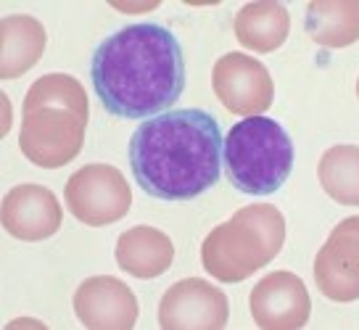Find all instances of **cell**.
I'll use <instances>...</instances> for the list:
<instances>
[{
	"instance_id": "obj_1",
	"label": "cell",
	"mask_w": 359,
	"mask_h": 330,
	"mask_svg": "<svg viewBox=\"0 0 359 330\" xmlns=\"http://www.w3.org/2000/svg\"><path fill=\"white\" fill-rule=\"evenodd\" d=\"M90 80L111 116L154 119L185 90L182 46L161 24H127L95 48Z\"/></svg>"
},
{
	"instance_id": "obj_2",
	"label": "cell",
	"mask_w": 359,
	"mask_h": 330,
	"mask_svg": "<svg viewBox=\"0 0 359 330\" xmlns=\"http://www.w3.org/2000/svg\"><path fill=\"white\" fill-rule=\"evenodd\" d=\"M222 130L203 109H177L146 119L130 140L137 188L158 201H191L219 182Z\"/></svg>"
},
{
	"instance_id": "obj_3",
	"label": "cell",
	"mask_w": 359,
	"mask_h": 330,
	"mask_svg": "<svg viewBox=\"0 0 359 330\" xmlns=\"http://www.w3.org/2000/svg\"><path fill=\"white\" fill-rule=\"evenodd\" d=\"M285 243V216L272 204L238 209L201 246V262L219 283H241L267 267Z\"/></svg>"
},
{
	"instance_id": "obj_4",
	"label": "cell",
	"mask_w": 359,
	"mask_h": 330,
	"mask_svg": "<svg viewBox=\"0 0 359 330\" xmlns=\"http://www.w3.org/2000/svg\"><path fill=\"white\" fill-rule=\"evenodd\" d=\"M227 180L246 195H269L291 177L296 151L285 127L269 116H246L222 146Z\"/></svg>"
},
{
	"instance_id": "obj_5",
	"label": "cell",
	"mask_w": 359,
	"mask_h": 330,
	"mask_svg": "<svg viewBox=\"0 0 359 330\" xmlns=\"http://www.w3.org/2000/svg\"><path fill=\"white\" fill-rule=\"evenodd\" d=\"M85 111L56 103H24L19 149L34 167L58 170L74 161L85 143Z\"/></svg>"
},
{
	"instance_id": "obj_6",
	"label": "cell",
	"mask_w": 359,
	"mask_h": 330,
	"mask_svg": "<svg viewBox=\"0 0 359 330\" xmlns=\"http://www.w3.org/2000/svg\"><path fill=\"white\" fill-rule=\"evenodd\" d=\"M69 212L88 228H106L127 216L133 206V191L124 174L111 164H88L67 182Z\"/></svg>"
},
{
	"instance_id": "obj_7",
	"label": "cell",
	"mask_w": 359,
	"mask_h": 330,
	"mask_svg": "<svg viewBox=\"0 0 359 330\" xmlns=\"http://www.w3.org/2000/svg\"><path fill=\"white\" fill-rule=\"evenodd\" d=\"M217 101L238 116H262L275 101L267 67L246 53H224L212 69Z\"/></svg>"
},
{
	"instance_id": "obj_8",
	"label": "cell",
	"mask_w": 359,
	"mask_h": 330,
	"mask_svg": "<svg viewBox=\"0 0 359 330\" xmlns=\"http://www.w3.org/2000/svg\"><path fill=\"white\" fill-rule=\"evenodd\" d=\"M314 283L338 304L359 298V216H346L330 230L314 256Z\"/></svg>"
},
{
	"instance_id": "obj_9",
	"label": "cell",
	"mask_w": 359,
	"mask_h": 330,
	"mask_svg": "<svg viewBox=\"0 0 359 330\" xmlns=\"http://www.w3.org/2000/svg\"><path fill=\"white\" fill-rule=\"evenodd\" d=\"M227 317V296L201 277L175 283L158 304V325L164 330H222Z\"/></svg>"
},
{
	"instance_id": "obj_10",
	"label": "cell",
	"mask_w": 359,
	"mask_h": 330,
	"mask_svg": "<svg viewBox=\"0 0 359 330\" xmlns=\"http://www.w3.org/2000/svg\"><path fill=\"white\" fill-rule=\"evenodd\" d=\"M251 317L264 330H299L309 322L312 298L299 275L288 270L264 275L248 294Z\"/></svg>"
},
{
	"instance_id": "obj_11",
	"label": "cell",
	"mask_w": 359,
	"mask_h": 330,
	"mask_svg": "<svg viewBox=\"0 0 359 330\" xmlns=\"http://www.w3.org/2000/svg\"><path fill=\"white\" fill-rule=\"evenodd\" d=\"M74 312L90 330H130L137 322V298L133 288L111 275L88 277L74 294Z\"/></svg>"
},
{
	"instance_id": "obj_12",
	"label": "cell",
	"mask_w": 359,
	"mask_h": 330,
	"mask_svg": "<svg viewBox=\"0 0 359 330\" xmlns=\"http://www.w3.org/2000/svg\"><path fill=\"white\" fill-rule=\"evenodd\" d=\"M61 204L45 185H16L3 195L0 222L3 230L19 240H45L61 230Z\"/></svg>"
},
{
	"instance_id": "obj_13",
	"label": "cell",
	"mask_w": 359,
	"mask_h": 330,
	"mask_svg": "<svg viewBox=\"0 0 359 330\" xmlns=\"http://www.w3.org/2000/svg\"><path fill=\"white\" fill-rule=\"evenodd\" d=\"M172 259H175V243L158 228L137 225V228L122 233L116 240V264L124 273L140 277V280L164 275Z\"/></svg>"
},
{
	"instance_id": "obj_14",
	"label": "cell",
	"mask_w": 359,
	"mask_h": 330,
	"mask_svg": "<svg viewBox=\"0 0 359 330\" xmlns=\"http://www.w3.org/2000/svg\"><path fill=\"white\" fill-rule=\"evenodd\" d=\"M48 34L32 16H6L0 22V80H16L43 58Z\"/></svg>"
},
{
	"instance_id": "obj_15",
	"label": "cell",
	"mask_w": 359,
	"mask_h": 330,
	"mask_svg": "<svg viewBox=\"0 0 359 330\" xmlns=\"http://www.w3.org/2000/svg\"><path fill=\"white\" fill-rule=\"evenodd\" d=\"M291 32V16L283 3L259 0L246 3L236 16V37L238 43L254 53H272L288 40Z\"/></svg>"
},
{
	"instance_id": "obj_16",
	"label": "cell",
	"mask_w": 359,
	"mask_h": 330,
	"mask_svg": "<svg viewBox=\"0 0 359 330\" xmlns=\"http://www.w3.org/2000/svg\"><path fill=\"white\" fill-rule=\"evenodd\" d=\"M304 29L320 48H348L359 40V0H314L306 6Z\"/></svg>"
},
{
	"instance_id": "obj_17",
	"label": "cell",
	"mask_w": 359,
	"mask_h": 330,
	"mask_svg": "<svg viewBox=\"0 0 359 330\" xmlns=\"http://www.w3.org/2000/svg\"><path fill=\"white\" fill-rule=\"evenodd\" d=\"M320 185L336 204L359 206V146H330L317 167Z\"/></svg>"
},
{
	"instance_id": "obj_18",
	"label": "cell",
	"mask_w": 359,
	"mask_h": 330,
	"mask_svg": "<svg viewBox=\"0 0 359 330\" xmlns=\"http://www.w3.org/2000/svg\"><path fill=\"white\" fill-rule=\"evenodd\" d=\"M357 98H359V80H357Z\"/></svg>"
}]
</instances>
